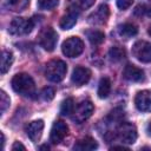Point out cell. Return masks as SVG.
<instances>
[{"instance_id":"6da1fadb","label":"cell","mask_w":151,"mask_h":151,"mask_svg":"<svg viewBox=\"0 0 151 151\" xmlns=\"http://www.w3.org/2000/svg\"><path fill=\"white\" fill-rule=\"evenodd\" d=\"M12 88L22 96H32L34 93V88H35V84L34 80L32 79V77L27 73H18L13 77L12 81Z\"/></svg>"},{"instance_id":"7a4b0ae2","label":"cell","mask_w":151,"mask_h":151,"mask_svg":"<svg viewBox=\"0 0 151 151\" xmlns=\"http://www.w3.org/2000/svg\"><path fill=\"white\" fill-rule=\"evenodd\" d=\"M66 72H67V65L65 61L60 59H54L46 64L45 76L50 81L53 83L61 81L66 76Z\"/></svg>"},{"instance_id":"3957f363","label":"cell","mask_w":151,"mask_h":151,"mask_svg":"<svg viewBox=\"0 0 151 151\" xmlns=\"http://www.w3.org/2000/svg\"><path fill=\"white\" fill-rule=\"evenodd\" d=\"M61 51L68 58H77L84 51V42L78 37H70L63 42Z\"/></svg>"},{"instance_id":"277c9868","label":"cell","mask_w":151,"mask_h":151,"mask_svg":"<svg viewBox=\"0 0 151 151\" xmlns=\"http://www.w3.org/2000/svg\"><path fill=\"white\" fill-rule=\"evenodd\" d=\"M33 27H34V21L32 19L14 18L9 24L8 32L12 35H25L31 33Z\"/></svg>"},{"instance_id":"5b68a950","label":"cell","mask_w":151,"mask_h":151,"mask_svg":"<svg viewBox=\"0 0 151 151\" xmlns=\"http://www.w3.org/2000/svg\"><path fill=\"white\" fill-rule=\"evenodd\" d=\"M38 41L44 50L51 52L55 48L58 41V34L52 27H45L38 34Z\"/></svg>"},{"instance_id":"8992f818","label":"cell","mask_w":151,"mask_h":151,"mask_svg":"<svg viewBox=\"0 0 151 151\" xmlns=\"http://www.w3.org/2000/svg\"><path fill=\"white\" fill-rule=\"evenodd\" d=\"M93 110L94 106L90 100H83L74 107V111L72 113V120L80 124L92 116Z\"/></svg>"},{"instance_id":"52a82bcc","label":"cell","mask_w":151,"mask_h":151,"mask_svg":"<svg viewBox=\"0 0 151 151\" xmlns=\"http://www.w3.org/2000/svg\"><path fill=\"white\" fill-rule=\"evenodd\" d=\"M133 57L140 63H151V44L144 40H139L132 46Z\"/></svg>"},{"instance_id":"ba28073f","label":"cell","mask_w":151,"mask_h":151,"mask_svg":"<svg viewBox=\"0 0 151 151\" xmlns=\"http://www.w3.org/2000/svg\"><path fill=\"white\" fill-rule=\"evenodd\" d=\"M117 136L123 143L133 144L137 139V129L131 123H122L117 130Z\"/></svg>"},{"instance_id":"9c48e42d","label":"cell","mask_w":151,"mask_h":151,"mask_svg":"<svg viewBox=\"0 0 151 151\" xmlns=\"http://www.w3.org/2000/svg\"><path fill=\"white\" fill-rule=\"evenodd\" d=\"M68 133V126L65 122L63 120H57L53 123L51 133H50V140L53 144H59L60 142L64 140V138Z\"/></svg>"},{"instance_id":"30bf717a","label":"cell","mask_w":151,"mask_h":151,"mask_svg":"<svg viewBox=\"0 0 151 151\" xmlns=\"http://www.w3.org/2000/svg\"><path fill=\"white\" fill-rule=\"evenodd\" d=\"M136 107L142 112H151V90L139 91L134 97Z\"/></svg>"},{"instance_id":"8fae6325","label":"cell","mask_w":151,"mask_h":151,"mask_svg":"<svg viewBox=\"0 0 151 151\" xmlns=\"http://www.w3.org/2000/svg\"><path fill=\"white\" fill-rule=\"evenodd\" d=\"M109 15H110V9H109V6L103 4L100 5L92 14L88 15V22L92 24V25H101V24H105L109 19Z\"/></svg>"},{"instance_id":"7c38bea8","label":"cell","mask_w":151,"mask_h":151,"mask_svg":"<svg viewBox=\"0 0 151 151\" xmlns=\"http://www.w3.org/2000/svg\"><path fill=\"white\" fill-rule=\"evenodd\" d=\"M91 78V71L87 67L84 66H77L71 76V80L74 85L77 86H81L84 84H86Z\"/></svg>"},{"instance_id":"4fadbf2b","label":"cell","mask_w":151,"mask_h":151,"mask_svg":"<svg viewBox=\"0 0 151 151\" xmlns=\"http://www.w3.org/2000/svg\"><path fill=\"white\" fill-rule=\"evenodd\" d=\"M42 130H44V122L41 119L33 120L26 126V133H27L28 138L34 143L40 139V137L42 134Z\"/></svg>"},{"instance_id":"5bb4252c","label":"cell","mask_w":151,"mask_h":151,"mask_svg":"<svg viewBox=\"0 0 151 151\" xmlns=\"http://www.w3.org/2000/svg\"><path fill=\"white\" fill-rule=\"evenodd\" d=\"M123 77L129 80V81H133V83H137V81H142L144 80V71L134 65H126L124 71H123Z\"/></svg>"},{"instance_id":"9a60e30c","label":"cell","mask_w":151,"mask_h":151,"mask_svg":"<svg viewBox=\"0 0 151 151\" xmlns=\"http://www.w3.org/2000/svg\"><path fill=\"white\" fill-rule=\"evenodd\" d=\"M97 147H98V143L91 137H85L83 139H79L73 146V149L77 151H90Z\"/></svg>"},{"instance_id":"2e32d148","label":"cell","mask_w":151,"mask_h":151,"mask_svg":"<svg viewBox=\"0 0 151 151\" xmlns=\"http://www.w3.org/2000/svg\"><path fill=\"white\" fill-rule=\"evenodd\" d=\"M28 4H29V0H1L2 7L7 8L8 11H13V12L25 9Z\"/></svg>"},{"instance_id":"e0dca14e","label":"cell","mask_w":151,"mask_h":151,"mask_svg":"<svg viewBox=\"0 0 151 151\" xmlns=\"http://www.w3.org/2000/svg\"><path fill=\"white\" fill-rule=\"evenodd\" d=\"M77 18H78V12H76L73 9H70L68 13L65 14L61 18V20L59 22L60 28H63V29H70V28H72L76 25V22H77Z\"/></svg>"},{"instance_id":"ac0fdd59","label":"cell","mask_w":151,"mask_h":151,"mask_svg":"<svg viewBox=\"0 0 151 151\" xmlns=\"http://www.w3.org/2000/svg\"><path fill=\"white\" fill-rule=\"evenodd\" d=\"M118 33H119L120 37H123L125 39H129L131 37H134L138 33V28L134 24L125 22V24H122V25L118 26Z\"/></svg>"},{"instance_id":"d6986e66","label":"cell","mask_w":151,"mask_h":151,"mask_svg":"<svg viewBox=\"0 0 151 151\" xmlns=\"http://www.w3.org/2000/svg\"><path fill=\"white\" fill-rule=\"evenodd\" d=\"M13 53L7 51V50H4L2 51V54H1V65H0V68H1V73L5 74L9 67L12 66V63H13Z\"/></svg>"},{"instance_id":"ffe728a7","label":"cell","mask_w":151,"mask_h":151,"mask_svg":"<svg viewBox=\"0 0 151 151\" xmlns=\"http://www.w3.org/2000/svg\"><path fill=\"white\" fill-rule=\"evenodd\" d=\"M110 91H111V81L107 77H104L100 79L99 81V85H98V97L104 99V98H107V96L110 94Z\"/></svg>"},{"instance_id":"44dd1931","label":"cell","mask_w":151,"mask_h":151,"mask_svg":"<svg viewBox=\"0 0 151 151\" xmlns=\"http://www.w3.org/2000/svg\"><path fill=\"white\" fill-rule=\"evenodd\" d=\"M86 37L88 39V41L92 44V45H100L104 39H105V34L98 29H90V31H86Z\"/></svg>"},{"instance_id":"7402d4cb","label":"cell","mask_w":151,"mask_h":151,"mask_svg":"<svg viewBox=\"0 0 151 151\" xmlns=\"http://www.w3.org/2000/svg\"><path fill=\"white\" fill-rule=\"evenodd\" d=\"M125 54H126L125 50L122 47H118V46H112L109 51V57H110L111 61H114V63L123 60L125 58Z\"/></svg>"},{"instance_id":"603a6c76","label":"cell","mask_w":151,"mask_h":151,"mask_svg":"<svg viewBox=\"0 0 151 151\" xmlns=\"http://www.w3.org/2000/svg\"><path fill=\"white\" fill-rule=\"evenodd\" d=\"M74 100L73 98H66L63 103H61V106H60V113L63 116H71L74 111Z\"/></svg>"},{"instance_id":"cb8c5ba5","label":"cell","mask_w":151,"mask_h":151,"mask_svg":"<svg viewBox=\"0 0 151 151\" xmlns=\"http://www.w3.org/2000/svg\"><path fill=\"white\" fill-rule=\"evenodd\" d=\"M59 4V0H38V7L40 9L50 11L57 7Z\"/></svg>"},{"instance_id":"d4e9b609","label":"cell","mask_w":151,"mask_h":151,"mask_svg":"<svg viewBox=\"0 0 151 151\" xmlns=\"http://www.w3.org/2000/svg\"><path fill=\"white\" fill-rule=\"evenodd\" d=\"M9 103H11L9 97L6 94L5 91H1L0 92V109H1V114H4L5 111L9 107Z\"/></svg>"},{"instance_id":"484cf974","label":"cell","mask_w":151,"mask_h":151,"mask_svg":"<svg viewBox=\"0 0 151 151\" xmlns=\"http://www.w3.org/2000/svg\"><path fill=\"white\" fill-rule=\"evenodd\" d=\"M54 94H55L54 88H53V87H50V86L45 87V88L41 91V98H42L44 100H46V101L52 100V99L54 98Z\"/></svg>"},{"instance_id":"4316f807","label":"cell","mask_w":151,"mask_h":151,"mask_svg":"<svg viewBox=\"0 0 151 151\" xmlns=\"http://www.w3.org/2000/svg\"><path fill=\"white\" fill-rule=\"evenodd\" d=\"M116 2H117L118 8H120V9H126V8H129V7L132 5L133 0H116Z\"/></svg>"},{"instance_id":"83f0119b","label":"cell","mask_w":151,"mask_h":151,"mask_svg":"<svg viewBox=\"0 0 151 151\" xmlns=\"http://www.w3.org/2000/svg\"><path fill=\"white\" fill-rule=\"evenodd\" d=\"M96 0H77V5L80 8H88L94 4Z\"/></svg>"},{"instance_id":"f1b7e54d","label":"cell","mask_w":151,"mask_h":151,"mask_svg":"<svg viewBox=\"0 0 151 151\" xmlns=\"http://www.w3.org/2000/svg\"><path fill=\"white\" fill-rule=\"evenodd\" d=\"M12 150L13 151H15V150H26V147L20 142H14V144L12 145Z\"/></svg>"},{"instance_id":"f546056e","label":"cell","mask_w":151,"mask_h":151,"mask_svg":"<svg viewBox=\"0 0 151 151\" xmlns=\"http://www.w3.org/2000/svg\"><path fill=\"white\" fill-rule=\"evenodd\" d=\"M146 131L149 133V136H151V122L147 124V127H146Z\"/></svg>"},{"instance_id":"4dcf8cb0","label":"cell","mask_w":151,"mask_h":151,"mask_svg":"<svg viewBox=\"0 0 151 151\" xmlns=\"http://www.w3.org/2000/svg\"><path fill=\"white\" fill-rule=\"evenodd\" d=\"M39 149H40V150H44V149H45V150H48V149H50V147H48V146H47V145H42V146H40V147H39Z\"/></svg>"},{"instance_id":"1f68e13d","label":"cell","mask_w":151,"mask_h":151,"mask_svg":"<svg viewBox=\"0 0 151 151\" xmlns=\"http://www.w3.org/2000/svg\"><path fill=\"white\" fill-rule=\"evenodd\" d=\"M147 33H149V34H150V35H151V25H150V26H149V29H147Z\"/></svg>"}]
</instances>
